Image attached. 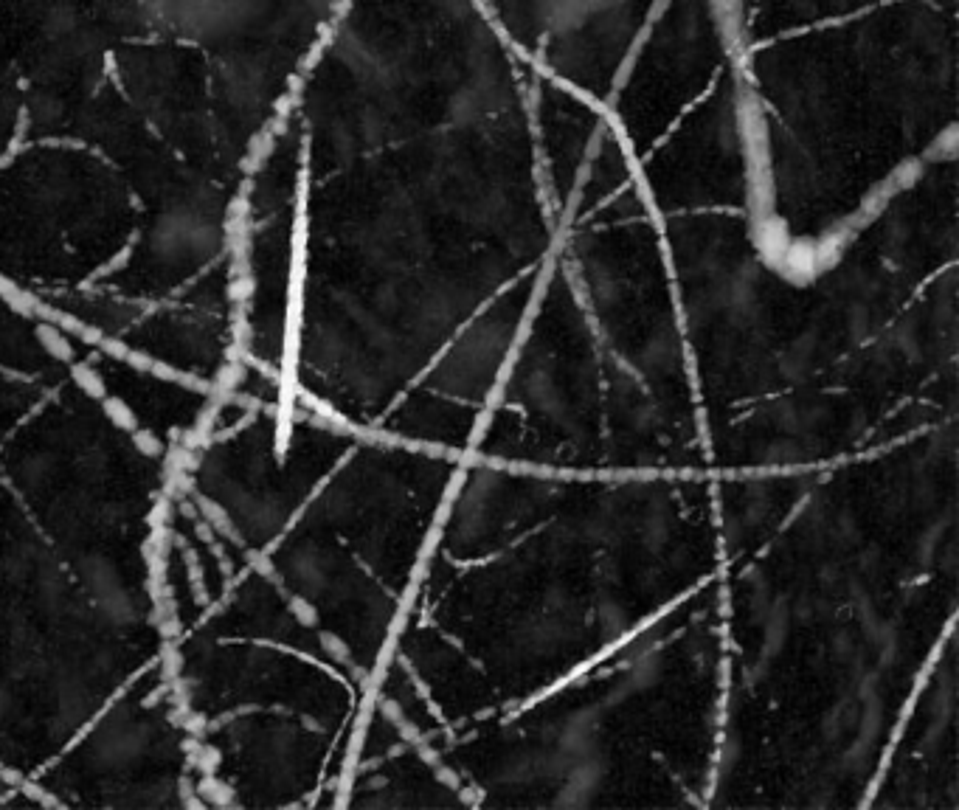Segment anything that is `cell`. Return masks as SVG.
Instances as JSON below:
<instances>
[{
  "label": "cell",
  "mask_w": 959,
  "mask_h": 810,
  "mask_svg": "<svg viewBox=\"0 0 959 810\" xmlns=\"http://www.w3.org/2000/svg\"><path fill=\"white\" fill-rule=\"evenodd\" d=\"M206 394L0 290V771L40 808L189 810L147 540Z\"/></svg>",
  "instance_id": "cell-3"
},
{
  "label": "cell",
  "mask_w": 959,
  "mask_h": 810,
  "mask_svg": "<svg viewBox=\"0 0 959 810\" xmlns=\"http://www.w3.org/2000/svg\"><path fill=\"white\" fill-rule=\"evenodd\" d=\"M344 0H0V290L197 389L234 360L231 217Z\"/></svg>",
  "instance_id": "cell-1"
},
{
  "label": "cell",
  "mask_w": 959,
  "mask_h": 810,
  "mask_svg": "<svg viewBox=\"0 0 959 810\" xmlns=\"http://www.w3.org/2000/svg\"><path fill=\"white\" fill-rule=\"evenodd\" d=\"M389 450L234 358L169 453L147 574L189 810L338 808L403 594Z\"/></svg>",
  "instance_id": "cell-2"
}]
</instances>
